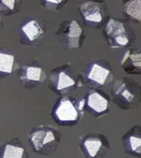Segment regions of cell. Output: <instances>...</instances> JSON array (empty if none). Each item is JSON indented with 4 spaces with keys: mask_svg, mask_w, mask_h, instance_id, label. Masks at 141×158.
<instances>
[{
    "mask_svg": "<svg viewBox=\"0 0 141 158\" xmlns=\"http://www.w3.org/2000/svg\"><path fill=\"white\" fill-rule=\"evenodd\" d=\"M114 104L123 110H132L141 104V86L131 77H122L114 82L111 88Z\"/></svg>",
    "mask_w": 141,
    "mask_h": 158,
    "instance_id": "6da1fadb",
    "label": "cell"
},
{
    "mask_svg": "<svg viewBox=\"0 0 141 158\" xmlns=\"http://www.w3.org/2000/svg\"><path fill=\"white\" fill-rule=\"evenodd\" d=\"M85 111V99L64 95L57 101L51 115L60 126H74L82 120Z\"/></svg>",
    "mask_w": 141,
    "mask_h": 158,
    "instance_id": "7a4b0ae2",
    "label": "cell"
},
{
    "mask_svg": "<svg viewBox=\"0 0 141 158\" xmlns=\"http://www.w3.org/2000/svg\"><path fill=\"white\" fill-rule=\"evenodd\" d=\"M61 140V133L49 125H38L29 134V142L35 152L51 155L56 151Z\"/></svg>",
    "mask_w": 141,
    "mask_h": 158,
    "instance_id": "3957f363",
    "label": "cell"
},
{
    "mask_svg": "<svg viewBox=\"0 0 141 158\" xmlns=\"http://www.w3.org/2000/svg\"><path fill=\"white\" fill-rule=\"evenodd\" d=\"M106 43L111 49L132 47L136 40L134 30L126 22L120 20L110 19L104 28Z\"/></svg>",
    "mask_w": 141,
    "mask_h": 158,
    "instance_id": "277c9868",
    "label": "cell"
},
{
    "mask_svg": "<svg viewBox=\"0 0 141 158\" xmlns=\"http://www.w3.org/2000/svg\"><path fill=\"white\" fill-rule=\"evenodd\" d=\"M49 85L54 93L64 96L83 86V81L70 67L64 65L51 72Z\"/></svg>",
    "mask_w": 141,
    "mask_h": 158,
    "instance_id": "5b68a950",
    "label": "cell"
},
{
    "mask_svg": "<svg viewBox=\"0 0 141 158\" xmlns=\"http://www.w3.org/2000/svg\"><path fill=\"white\" fill-rule=\"evenodd\" d=\"M82 77L89 88L101 89L113 81L114 72L107 62L96 59L85 68Z\"/></svg>",
    "mask_w": 141,
    "mask_h": 158,
    "instance_id": "8992f818",
    "label": "cell"
},
{
    "mask_svg": "<svg viewBox=\"0 0 141 158\" xmlns=\"http://www.w3.org/2000/svg\"><path fill=\"white\" fill-rule=\"evenodd\" d=\"M85 36L83 27L75 20L63 23L56 32L57 40L65 49H79Z\"/></svg>",
    "mask_w": 141,
    "mask_h": 158,
    "instance_id": "52a82bcc",
    "label": "cell"
},
{
    "mask_svg": "<svg viewBox=\"0 0 141 158\" xmlns=\"http://www.w3.org/2000/svg\"><path fill=\"white\" fill-rule=\"evenodd\" d=\"M79 149L85 158H105L110 150V143L103 134L89 133L81 138Z\"/></svg>",
    "mask_w": 141,
    "mask_h": 158,
    "instance_id": "ba28073f",
    "label": "cell"
},
{
    "mask_svg": "<svg viewBox=\"0 0 141 158\" xmlns=\"http://www.w3.org/2000/svg\"><path fill=\"white\" fill-rule=\"evenodd\" d=\"M85 108L95 118L106 114L110 109V98L100 89H91L85 97Z\"/></svg>",
    "mask_w": 141,
    "mask_h": 158,
    "instance_id": "9c48e42d",
    "label": "cell"
},
{
    "mask_svg": "<svg viewBox=\"0 0 141 158\" xmlns=\"http://www.w3.org/2000/svg\"><path fill=\"white\" fill-rule=\"evenodd\" d=\"M45 35V30L44 27L36 20H30L21 27L20 40L23 44L37 46L43 41Z\"/></svg>",
    "mask_w": 141,
    "mask_h": 158,
    "instance_id": "30bf717a",
    "label": "cell"
},
{
    "mask_svg": "<svg viewBox=\"0 0 141 158\" xmlns=\"http://www.w3.org/2000/svg\"><path fill=\"white\" fill-rule=\"evenodd\" d=\"M18 77L23 85L29 88H33L43 83L47 78L44 69L34 62L22 67Z\"/></svg>",
    "mask_w": 141,
    "mask_h": 158,
    "instance_id": "8fae6325",
    "label": "cell"
},
{
    "mask_svg": "<svg viewBox=\"0 0 141 158\" xmlns=\"http://www.w3.org/2000/svg\"><path fill=\"white\" fill-rule=\"evenodd\" d=\"M80 11L84 21L89 27H100L104 20V11L102 5L95 1H88L80 6Z\"/></svg>",
    "mask_w": 141,
    "mask_h": 158,
    "instance_id": "7c38bea8",
    "label": "cell"
},
{
    "mask_svg": "<svg viewBox=\"0 0 141 158\" xmlns=\"http://www.w3.org/2000/svg\"><path fill=\"white\" fill-rule=\"evenodd\" d=\"M124 150L136 157H141V125H135L122 137Z\"/></svg>",
    "mask_w": 141,
    "mask_h": 158,
    "instance_id": "4fadbf2b",
    "label": "cell"
},
{
    "mask_svg": "<svg viewBox=\"0 0 141 158\" xmlns=\"http://www.w3.org/2000/svg\"><path fill=\"white\" fill-rule=\"evenodd\" d=\"M121 66L127 74H141V49L129 48L121 59Z\"/></svg>",
    "mask_w": 141,
    "mask_h": 158,
    "instance_id": "5bb4252c",
    "label": "cell"
},
{
    "mask_svg": "<svg viewBox=\"0 0 141 158\" xmlns=\"http://www.w3.org/2000/svg\"><path fill=\"white\" fill-rule=\"evenodd\" d=\"M1 158H28V154L22 142L14 138L2 146Z\"/></svg>",
    "mask_w": 141,
    "mask_h": 158,
    "instance_id": "9a60e30c",
    "label": "cell"
},
{
    "mask_svg": "<svg viewBox=\"0 0 141 158\" xmlns=\"http://www.w3.org/2000/svg\"><path fill=\"white\" fill-rule=\"evenodd\" d=\"M19 68L14 54L7 52H0V74L1 77H7Z\"/></svg>",
    "mask_w": 141,
    "mask_h": 158,
    "instance_id": "2e32d148",
    "label": "cell"
},
{
    "mask_svg": "<svg viewBox=\"0 0 141 158\" xmlns=\"http://www.w3.org/2000/svg\"><path fill=\"white\" fill-rule=\"evenodd\" d=\"M126 14L131 18L141 22V0H130L126 5Z\"/></svg>",
    "mask_w": 141,
    "mask_h": 158,
    "instance_id": "e0dca14e",
    "label": "cell"
},
{
    "mask_svg": "<svg viewBox=\"0 0 141 158\" xmlns=\"http://www.w3.org/2000/svg\"><path fill=\"white\" fill-rule=\"evenodd\" d=\"M16 5V0H2L1 2V10L2 12L4 9L8 10V11H13Z\"/></svg>",
    "mask_w": 141,
    "mask_h": 158,
    "instance_id": "ac0fdd59",
    "label": "cell"
},
{
    "mask_svg": "<svg viewBox=\"0 0 141 158\" xmlns=\"http://www.w3.org/2000/svg\"><path fill=\"white\" fill-rule=\"evenodd\" d=\"M64 0H45V2L47 3H49V4H51V5H54V6H58L59 5L60 3H62Z\"/></svg>",
    "mask_w": 141,
    "mask_h": 158,
    "instance_id": "d6986e66",
    "label": "cell"
}]
</instances>
